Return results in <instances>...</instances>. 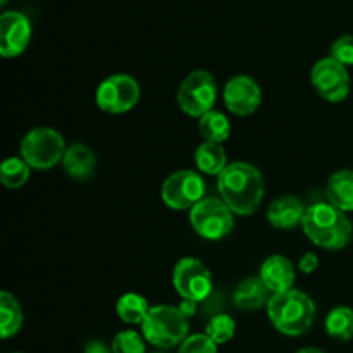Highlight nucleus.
I'll return each mask as SVG.
<instances>
[{"instance_id": "b1692460", "label": "nucleus", "mask_w": 353, "mask_h": 353, "mask_svg": "<svg viewBox=\"0 0 353 353\" xmlns=\"http://www.w3.org/2000/svg\"><path fill=\"white\" fill-rule=\"evenodd\" d=\"M30 176L31 168L23 157H9L0 165V181L6 188H21L26 185Z\"/></svg>"}, {"instance_id": "ddd939ff", "label": "nucleus", "mask_w": 353, "mask_h": 353, "mask_svg": "<svg viewBox=\"0 0 353 353\" xmlns=\"http://www.w3.org/2000/svg\"><path fill=\"white\" fill-rule=\"evenodd\" d=\"M31 41V23L19 10H6L0 16V54L6 59L17 57Z\"/></svg>"}, {"instance_id": "423d86ee", "label": "nucleus", "mask_w": 353, "mask_h": 353, "mask_svg": "<svg viewBox=\"0 0 353 353\" xmlns=\"http://www.w3.org/2000/svg\"><path fill=\"white\" fill-rule=\"evenodd\" d=\"M178 105L186 116L202 117L214 110L217 100L216 78L205 69H195L181 81L178 88Z\"/></svg>"}, {"instance_id": "c756f323", "label": "nucleus", "mask_w": 353, "mask_h": 353, "mask_svg": "<svg viewBox=\"0 0 353 353\" xmlns=\"http://www.w3.org/2000/svg\"><path fill=\"white\" fill-rule=\"evenodd\" d=\"M83 353H112V348L107 347L103 341H90V343H86Z\"/></svg>"}, {"instance_id": "5701e85b", "label": "nucleus", "mask_w": 353, "mask_h": 353, "mask_svg": "<svg viewBox=\"0 0 353 353\" xmlns=\"http://www.w3.org/2000/svg\"><path fill=\"white\" fill-rule=\"evenodd\" d=\"M324 330L334 340L348 341L353 338V310L350 307H336L324 321Z\"/></svg>"}, {"instance_id": "7c9ffc66", "label": "nucleus", "mask_w": 353, "mask_h": 353, "mask_svg": "<svg viewBox=\"0 0 353 353\" xmlns=\"http://www.w3.org/2000/svg\"><path fill=\"white\" fill-rule=\"evenodd\" d=\"M179 310H181L183 314H185L186 317H192V316H195V312H196V302H192V300H183L181 303H179Z\"/></svg>"}, {"instance_id": "6e6552de", "label": "nucleus", "mask_w": 353, "mask_h": 353, "mask_svg": "<svg viewBox=\"0 0 353 353\" xmlns=\"http://www.w3.org/2000/svg\"><path fill=\"white\" fill-rule=\"evenodd\" d=\"M140 83L130 74H112L103 79L95 92V102L107 114H126L140 102Z\"/></svg>"}, {"instance_id": "473e14b6", "label": "nucleus", "mask_w": 353, "mask_h": 353, "mask_svg": "<svg viewBox=\"0 0 353 353\" xmlns=\"http://www.w3.org/2000/svg\"><path fill=\"white\" fill-rule=\"evenodd\" d=\"M7 3V0H0V6H6Z\"/></svg>"}, {"instance_id": "f257e3e1", "label": "nucleus", "mask_w": 353, "mask_h": 353, "mask_svg": "<svg viewBox=\"0 0 353 353\" xmlns=\"http://www.w3.org/2000/svg\"><path fill=\"white\" fill-rule=\"evenodd\" d=\"M217 190L234 216H252L261 207L265 186L262 172L254 164L236 161L217 176Z\"/></svg>"}, {"instance_id": "a211bd4d", "label": "nucleus", "mask_w": 353, "mask_h": 353, "mask_svg": "<svg viewBox=\"0 0 353 353\" xmlns=\"http://www.w3.org/2000/svg\"><path fill=\"white\" fill-rule=\"evenodd\" d=\"M327 202L343 212H353V171L341 169L331 174L326 185Z\"/></svg>"}, {"instance_id": "a878e982", "label": "nucleus", "mask_w": 353, "mask_h": 353, "mask_svg": "<svg viewBox=\"0 0 353 353\" xmlns=\"http://www.w3.org/2000/svg\"><path fill=\"white\" fill-rule=\"evenodd\" d=\"M110 348L112 353H145V341L137 331L126 330L114 336Z\"/></svg>"}, {"instance_id": "4be33fe9", "label": "nucleus", "mask_w": 353, "mask_h": 353, "mask_svg": "<svg viewBox=\"0 0 353 353\" xmlns=\"http://www.w3.org/2000/svg\"><path fill=\"white\" fill-rule=\"evenodd\" d=\"M199 131L205 141L223 145L231 137V123L221 110H210L199 119Z\"/></svg>"}, {"instance_id": "9b49d317", "label": "nucleus", "mask_w": 353, "mask_h": 353, "mask_svg": "<svg viewBox=\"0 0 353 353\" xmlns=\"http://www.w3.org/2000/svg\"><path fill=\"white\" fill-rule=\"evenodd\" d=\"M310 83L321 99L326 102H343L352 88V78L347 65L333 57H324L314 64L310 71Z\"/></svg>"}, {"instance_id": "2eb2a0df", "label": "nucleus", "mask_w": 353, "mask_h": 353, "mask_svg": "<svg viewBox=\"0 0 353 353\" xmlns=\"http://www.w3.org/2000/svg\"><path fill=\"white\" fill-rule=\"evenodd\" d=\"M307 207L295 195H285L272 200L268 207V221L276 230H293L300 224L302 226Z\"/></svg>"}, {"instance_id": "6ab92c4d", "label": "nucleus", "mask_w": 353, "mask_h": 353, "mask_svg": "<svg viewBox=\"0 0 353 353\" xmlns=\"http://www.w3.org/2000/svg\"><path fill=\"white\" fill-rule=\"evenodd\" d=\"M195 164L202 174L219 176L228 168V155L223 145L203 141L195 150Z\"/></svg>"}, {"instance_id": "393cba45", "label": "nucleus", "mask_w": 353, "mask_h": 353, "mask_svg": "<svg viewBox=\"0 0 353 353\" xmlns=\"http://www.w3.org/2000/svg\"><path fill=\"white\" fill-rule=\"evenodd\" d=\"M236 333V323L228 314H216L209 319L205 327V334L216 345H224L231 341Z\"/></svg>"}, {"instance_id": "72a5a7b5", "label": "nucleus", "mask_w": 353, "mask_h": 353, "mask_svg": "<svg viewBox=\"0 0 353 353\" xmlns=\"http://www.w3.org/2000/svg\"><path fill=\"white\" fill-rule=\"evenodd\" d=\"M16 353H19V352H16Z\"/></svg>"}, {"instance_id": "2f4dec72", "label": "nucleus", "mask_w": 353, "mask_h": 353, "mask_svg": "<svg viewBox=\"0 0 353 353\" xmlns=\"http://www.w3.org/2000/svg\"><path fill=\"white\" fill-rule=\"evenodd\" d=\"M296 353H324V352H321L319 348H302V350H299Z\"/></svg>"}, {"instance_id": "20e7f679", "label": "nucleus", "mask_w": 353, "mask_h": 353, "mask_svg": "<svg viewBox=\"0 0 353 353\" xmlns=\"http://www.w3.org/2000/svg\"><path fill=\"white\" fill-rule=\"evenodd\" d=\"M190 319L172 305H152L141 324L143 338L157 348H172L188 338Z\"/></svg>"}, {"instance_id": "4468645a", "label": "nucleus", "mask_w": 353, "mask_h": 353, "mask_svg": "<svg viewBox=\"0 0 353 353\" xmlns=\"http://www.w3.org/2000/svg\"><path fill=\"white\" fill-rule=\"evenodd\" d=\"M261 279L265 283L272 295L285 293L293 290L296 279L295 265L292 264L288 257L285 255H271L265 259L261 265Z\"/></svg>"}, {"instance_id": "f3484780", "label": "nucleus", "mask_w": 353, "mask_h": 353, "mask_svg": "<svg viewBox=\"0 0 353 353\" xmlns=\"http://www.w3.org/2000/svg\"><path fill=\"white\" fill-rule=\"evenodd\" d=\"M271 296V290L265 286L261 276H257V278L243 279L238 285L236 292L233 295V302L241 310H259L262 307H268Z\"/></svg>"}, {"instance_id": "9d476101", "label": "nucleus", "mask_w": 353, "mask_h": 353, "mask_svg": "<svg viewBox=\"0 0 353 353\" xmlns=\"http://www.w3.org/2000/svg\"><path fill=\"white\" fill-rule=\"evenodd\" d=\"M172 286L183 300L200 303L209 299L212 293V272L199 259L183 257L172 271Z\"/></svg>"}, {"instance_id": "39448f33", "label": "nucleus", "mask_w": 353, "mask_h": 353, "mask_svg": "<svg viewBox=\"0 0 353 353\" xmlns=\"http://www.w3.org/2000/svg\"><path fill=\"white\" fill-rule=\"evenodd\" d=\"M21 157L37 171H48L62 164L65 150L64 137L54 128H34L21 141Z\"/></svg>"}, {"instance_id": "f8f14e48", "label": "nucleus", "mask_w": 353, "mask_h": 353, "mask_svg": "<svg viewBox=\"0 0 353 353\" xmlns=\"http://www.w3.org/2000/svg\"><path fill=\"white\" fill-rule=\"evenodd\" d=\"M223 100L231 114L247 117L261 107L262 90L252 76L238 74L224 85Z\"/></svg>"}, {"instance_id": "c85d7f7f", "label": "nucleus", "mask_w": 353, "mask_h": 353, "mask_svg": "<svg viewBox=\"0 0 353 353\" xmlns=\"http://www.w3.org/2000/svg\"><path fill=\"white\" fill-rule=\"evenodd\" d=\"M317 268H319V259H317L316 254L307 252V254L302 255V259L299 262V269L303 274H312Z\"/></svg>"}, {"instance_id": "dca6fc26", "label": "nucleus", "mask_w": 353, "mask_h": 353, "mask_svg": "<svg viewBox=\"0 0 353 353\" xmlns=\"http://www.w3.org/2000/svg\"><path fill=\"white\" fill-rule=\"evenodd\" d=\"M62 168H64L65 174L83 181V179L92 178V174L95 172L97 155L93 154L88 145L74 143L65 150L64 159H62Z\"/></svg>"}, {"instance_id": "cd10ccee", "label": "nucleus", "mask_w": 353, "mask_h": 353, "mask_svg": "<svg viewBox=\"0 0 353 353\" xmlns=\"http://www.w3.org/2000/svg\"><path fill=\"white\" fill-rule=\"evenodd\" d=\"M330 57L336 59L343 65H353V34L336 38L330 48Z\"/></svg>"}, {"instance_id": "412c9836", "label": "nucleus", "mask_w": 353, "mask_h": 353, "mask_svg": "<svg viewBox=\"0 0 353 353\" xmlns=\"http://www.w3.org/2000/svg\"><path fill=\"white\" fill-rule=\"evenodd\" d=\"M152 305L148 303V300L143 295H138V293H124L123 296H119L116 303V312L119 316V319L126 324H143L145 317L150 312Z\"/></svg>"}, {"instance_id": "aec40b11", "label": "nucleus", "mask_w": 353, "mask_h": 353, "mask_svg": "<svg viewBox=\"0 0 353 353\" xmlns=\"http://www.w3.org/2000/svg\"><path fill=\"white\" fill-rule=\"evenodd\" d=\"M23 309L12 293L3 290L0 293V334L3 340L19 333L23 327Z\"/></svg>"}, {"instance_id": "bb28decb", "label": "nucleus", "mask_w": 353, "mask_h": 353, "mask_svg": "<svg viewBox=\"0 0 353 353\" xmlns=\"http://www.w3.org/2000/svg\"><path fill=\"white\" fill-rule=\"evenodd\" d=\"M178 353H217V345L205 333L192 334L179 345Z\"/></svg>"}, {"instance_id": "1a4fd4ad", "label": "nucleus", "mask_w": 353, "mask_h": 353, "mask_svg": "<svg viewBox=\"0 0 353 353\" xmlns=\"http://www.w3.org/2000/svg\"><path fill=\"white\" fill-rule=\"evenodd\" d=\"M161 199L172 210H192L205 199V181L202 174L190 169L176 171L162 183Z\"/></svg>"}, {"instance_id": "0eeeda50", "label": "nucleus", "mask_w": 353, "mask_h": 353, "mask_svg": "<svg viewBox=\"0 0 353 353\" xmlns=\"http://www.w3.org/2000/svg\"><path fill=\"white\" fill-rule=\"evenodd\" d=\"M190 224L199 236L217 241L233 231L234 214L223 199L205 196L190 210Z\"/></svg>"}, {"instance_id": "f03ea898", "label": "nucleus", "mask_w": 353, "mask_h": 353, "mask_svg": "<svg viewBox=\"0 0 353 353\" xmlns=\"http://www.w3.org/2000/svg\"><path fill=\"white\" fill-rule=\"evenodd\" d=\"M302 230L316 247L323 250H341L352 240L353 224L347 212L330 202H319L307 207Z\"/></svg>"}, {"instance_id": "7ed1b4c3", "label": "nucleus", "mask_w": 353, "mask_h": 353, "mask_svg": "<svg viewBox=\"0 0 353 353\" xmlns=\"http://www.w3.org/2000/svg\"><path fill=\"white\" fill-rule=\"evenodd\" d=\"M265 310L276 331L286 336H302L312 327L317 307L307 293L293 288L272 295Z\"/></svg>"}]
</instances>
